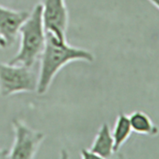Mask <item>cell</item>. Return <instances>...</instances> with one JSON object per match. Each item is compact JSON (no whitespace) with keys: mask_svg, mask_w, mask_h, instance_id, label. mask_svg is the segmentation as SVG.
<instances>
[{"mask_svg":"<svg viewBox=\"0 0 159 159\" xmlns=\"http://www.w3.org/2000/svg\"><path fill=\"white\" fill-rule=\"evenodd\" d=\"M37 92L43 95L48 92L53 80L61 69L72 61L92 63L95 57L91 51L71 46L66 40H59L54 34L46 32V42L40 57Z\"/></svg>","mask_w":159,"mask_h":159,"instance_id":"cell-1","label":"cell"},{"mask_svg":"<svg viewBox=\"0 0 159 159\" xmlns=\"http://www.w3.org/2000/svg\"><path fill=\"white\" fill-rule=\"evenodd\" d=\"M20 48L8 63L33 68L40 59L46 42V31L40 3L36 5L20 27Z\"/></svg>","mask_w":159,"mask_h":159,"instance_id":"cell-2","label":"cell"},{"mask_svg":"<svg viewBox=\"0 0 159 159\" xmlns=\"http://www.w3.org/2000/svg\"><path fill=\"white\" fill-rule=\"evenodd\" d=\"M38 81L33 68L0 62V95L12 96L20 93L36 92Z\"/></svg>","mask_w":159,"mask_h":159,"instance_id":"cell-3","label":"cell"},{"mask_svg":"<svg viewBox=\"0 0 159 159\" xmlns=\"http://www.w3.org/2000/svg\"><path fill=\"white\" fill-rule=\"evenodd\" d=\"M14 141L6 158L32 159L37 153L40 144L45 138L43 132L33 130L19 119L12 121Z\"/></svg>","mask_w":159,"mask_h":159,"instance_id":"cell-4","label":"cell"},{"mask_svg":"<svg viewBox=\"0 0 159 159\" xmlns=\"http://www.w3.org/2000/svg\"><path fill=\"white\" fill-rule=\"evenodd\" d=\"M40 5L45 31L59 40H66L68 12L65 0H41Z\"/></svg>","mask_w":159,"mask_h":159,"instance_id":"cell-5","label":"cell"},{"mask_svg":"<svg viewBox=\"0 0 159 159\" xmlns=\"http://www.w3.org/2000/svg\"><path fill=\"white\" fill-rule=\"evenodd\" d=\"M29 15L28 11L0 5V48H6L16 41L20 27Z\"/></svg>","mask_w":159,"mask_h":159,"instance_id":"cell-6","label":"cell"},{"mask_svg":"<svg viewBox=\"0 0 159 159\" xmlns=\"http://www.w3.org/2000/svg\"><path fill=\"white\" fill-rule=\"evenodd\" d=\"M89 150L95 154L98 158H109L115 153L113 137L108 124H102Z\"/></svg>","mask_w":159,"mask_h":159,"instance_id":"cell-7","label":"cell"},{"mask_svg":"<svg viewBox=\"0 0 159 159\" xmlns=\"http://www.w3.org/2000/svg\"><path fill=\"white\" fill-rule=\"evenodd\" d=\"M128 117L132 130L135 133L147 136H156L159 133L158 127L144 112L134 111Z\"/></svg>","mask_w":159,"mask_h":159,"instance_id":"cell-8","label":"cell"},{"mask_svg":"<svg viewBox=\"0 0 159 159\" xmlns=\"http://www.w3.org/2000/svg\"><path fill=\"white\" fill-rule=\"evenodd\" d=\"M132 130L129 120L128 115L120 113L118 114L115 121L113 130L111 131L114 144V152H117L123 145L127 142L131 135Z\"/></svg>","mask_w":159,"mask_h":159,"instance_id":"cell-9","label":"cell"},{"mask_svg":"<svg viewBox=\"0 0 159 159\" xmlns=\"http://www.w3.org/2000/svg\"><path fill=\"white\" fill-rule=\"evenodd\" d=\"M81 155H82V158H86V159H90V158H96V155L95 154H93L89 149H83L81 152Z\"/></svg>","mask_w":159,"mask_h":159,"instance_id":"cell-10","label":"cell"},{"mask_svg":"<svg viewBox=\"0 0 159 159\" xmlns=\"http://www.w3.org/2000/svg\"><path fill=\"white\" fill-rule=\"evenodd\" d=\"M148 1L152 2L159 10V0H148Z\"/></svg>","mask_w":159,"mask_h":159,"instance_id":"cell-11","label":"cell"},{"mask_svg":"<svg viewBox=\"0 0 159 159\" xmlns=\"http://www.w3.org/2000/svg\"><path fill=\"white\" fill-rule=\"evenodd\" d=\"M3 154H4V153H3V152H0V157H5L4 155H2Z\"/></svg>","mask_w":159,"mask_h":159,"instance_id":"cell-12","label":"cell"}]
</instances>
